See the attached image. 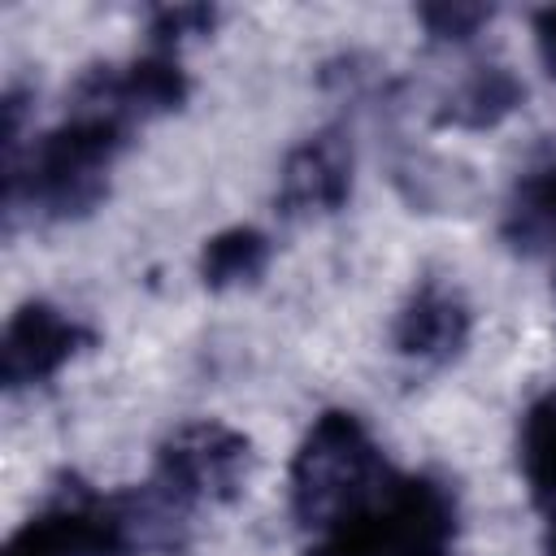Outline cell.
<instances>
[{
    "label": "cell",
    "mask_w": 556,
    "mask_h": 556,
    "mask_svg": "<svg viewBox=\"0 0 556 556\" xmlns=\"http://www.w3.org/2000/svg\"><path fill=\"white\" fill-rule=\"evenodd\" d=\"M130 130L87 117V113H65L61 126H52L26 161L9 165L4 174V204H30L39 217H78L104 200L109 169L122 152Z\"/></svg>",
    "instance_id": "2"
},
{
    "label": "cell",
    "mask_w": 556,
    "mask_h": 556,
    "mask_svg": "<svg viewBox=\"0 0 556 556\" xmlns=\"http://www.w3.org/2000/svg\"><path fill=\"white\" fill-rule=\"evenodd\" d=\"M521 473L530 486V500L556 517V387L543 391L526 417H521Z\"/></svg>",
    "instance_id": "11"
},
{
    "label": "cell",
    "mask_w": 556,
    "mask_h": 556,
    "mask_svg": "<svg viewBox=\"0 0 556 556\" xmlns=\"http://www.w3.org/2000/svg\"><path fill=\"white\" fill-rule=\"evenodd\" d=\"M265 265H269V235H261L256 226H230L213 235L200 252V278L208 291L256 282Z\"/></svg>",
    "instance_id": "12"
},
{
    "label": "cell",
    "mask_w": 556,
    "mask_h": 556,
    "mask_svg": "<svg viewBox=\"0 0 556 556\" xmlns=\"http://www.w3.org/2000/svg\"><path fill=\"white\" fill-rule=\"evenodd\" d=\"M469 304L460 300L456 287L447 282H434L426 278L408 300L404 308L395 313V352L408 356V361H421V365H447L465 352L469 343Z\"/></svg>",
    "instance_id": "8"
},
{
    "label": "cell",
    "mask_w": 556,
    "mask_h": 556,
    "mask_svg": "<svg viewBox=\"0 0 556 556\" xmlns=\"http://www.w3.org/2000/svg\"><path fill=\"white\" fill-rule=\"evenodd\" d=\"M456 504L447 486L421 473H395L378 495L321 534V556H452Z\"/></svg>",
    "instance_id": "3"
},
{
    "label": "cell",
    "mask_w": 556,
    "mask_h": 556,
    "mask_svg": "<svg viewBox=\"0 0 556 556\" xmlns=\"http://www.w3.org/2000/svg\"><path fill=\"white\" fill-rule=\"evenodd\" d=\"M526 100V83L504 70V65H482L473 70L434 113V126H452V130H491L500 126L517 104Z\"/></svg>",
    "instance_id": "9"
},
{
    "label": "cell",
    "mask_w": 556,
    "mask_h": 556,
    "mask_svg": "<svg viewBox=\"0 0 556 556\" xmlns=\"http://www.w3.org/2000/svg\"><path fill=\"white\" fill-rule=\"evenodd\" d=\"M187 100V74L178 70L174 52H148L126 65H96L74 83L70 113L104 117L122 130L165 117L182 109Z\"/></svg>",
    "instance_id": "5"
},
{
    "label": "cell",
    "mask_w": 556,
    "mask_h": 556,
    "mask_svg": "<svg viewBox=\"0 0 556 556\" xmlns=\"http://www.w3.org/2000/svg\"><path fill=\"white\" fill-rule=\"evenodd\" d=\"M213 22H217V9H208V4L152 9V43H156V52H174L178 43H187L195 35H208Z\"/></svg>",
    "instance_id": "13"
},
{
    "label": "cell",
    "mask_w": 556,
    "mask_h": 556,
    "mask_svg": "<svg viewBox=\"0 0 556 556\" xmlns=\"http://www.w3.org/2000/svg\"><path fill=\"white\" fill-rule=\"evenodd\" d=\"M547 556H556V517H552V530H547Z\"/></svg>",
    "instance_id": "16"
},
{
    "label": "cell",
    "mask_w": 556,
    "mask_h": 556,
    "mask_svg": "<svg viewBox=\"0 0 556 556\" xmlns=\"http://www.w3.org/2000/svg\"><path fill=\"white\" fill-rule=\"evenodd\" d=\"M252 439L226 421H187L156 452V486L182 504H230L252 473Z\"/></svg>",
    "instance_id": "4"
},
{
    "label": "cell",
    "mask_w": 556,
    "mask_h": 556,
    "mask_svg": "<svg viewBox=\"0 0 556 556\" xmlns=\"http://www.w3.org/2000/svg\"><path fill=\"white\" fill-rule=\"evenodd\" d=\"M87 343H91V330L83 321H74L70 313H61V308H52L43 300H30L4 326V339H0V378H4L9 391L48 382Z\"/></svg>",
    "instance_id": "6"
},
{
    "label": "cell",
    "mask_w": 556,
    "mask_h": 556,
    "mask_svg": "<svg viewBox=\"0 0 556 556\" xmlns=\"http://www.w3.org/2000/svg\"><path fill=\"white\" fill-rule=\"evenodd\" d=\"M352 195V143L343 130H317L300 139L278 174V208L291 222L326 217Z\"/></svg>",
    "instance_id": "7"
},
{
    "label": "cell",
    "mask_w": 556,
    "mask_h": 556,
    "mask_svg": "<svg viewBox=\"0 0 556 556\" xmlns=\"http://www.w3.org/2000/svg\"><path fill=\"white\" fill-rule=\"evenodd\" d=\"M504 235L526 248V252H547L556 248V156L521 174L508 200Z\"/></svg>",
    "instance_id": "10"
},
{
    "label": "cell",
    "mask_w": 556,
    "mask_h": 556,
    "mask_svg": "<svg viewBox=\"0 0 556 556\" xmlns=\"http://www.w3.org/2000/svg\"><path fill=\"white\" fill-rule=\"evenodd\" d=\"M417 17L430 30V39L469 43L491 22V4H426V9H417Z\"/></svg>",
    "instance_id": "14"
},
{
    "label": "cell",
    "mask_w": 556,
    "mask_h": 556,
    "mask_svg": "<svg viewBox=\"0 0 556 556\" xmlns=\"http://www.w3.org/2000/svg\"><path fill=\"white\" fill-rule=\"evenodd\" d=\"M534 48H539V61H543L547 78L556 83V4L534 13Z\"/></svg>",
    "instance_id": "15"
},
{
    "label": "cell",
    "mask_w": 556,
    "mask_h": 556,
    "mask_svg": "<svg viewBox=\"0 0 556 556\" xmlns=\"http://www.w3.org/2000/svg\"><path fill=\"white\" fill-rule=\"evenodd\" d=\"M391 478L382 452L356 413H321L291 456V513L304 530L330 534L339 521L361 513Z\"/></svg>",
    "instance_id": "1"
}]
</instances>
